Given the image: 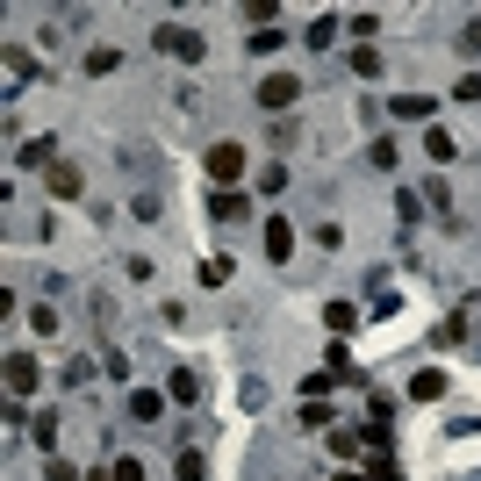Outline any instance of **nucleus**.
I'll return each mask as SVG.
<instances>
[{
  "instance_id": "412c9836",
  "label": "nucleus",
  "mask_w": 481,
  "mask_h": 481,
  "mask_svg": "<svg viewBox=\"0 0 481 481\" xmlns=\"http://www.w3.org/2000/svg\"><path fill=\"white\" fill-rule=\"evenodd\" d=\"M29 438H36V446H43V453H51V446H58V417H51V409H43V417H36V424H29Z\"/></svg>"
},
{
  "instance_id": "b1692460",
  "label": "nucleus",
  "mask_w": 481,
  "mask_h": 481,
  "mask_svg": "<svg viewBox=\"0 0 481 481\" xmlns=\"http://www.w3.org/2000/svg\"><path fill=\"white\" fill-rule=\"evenodd\" d=\"M367 159H374V173H388V166H395V144H388V137H374V144H367Z\"/></svg>"
},
{
  "instance_id": "9d476101",
  "label": "nucleus",
  "mask_w": 481,
  "mask_h": 481,
  "mask_svg": "<svg viewBox=\"0 0 481 481\" xmlns=\"http://www.w3.org/2000/svg\"><path fill=\"white\" fill-rule=\"evenodd\" d=\"M166 395H173L180 409H194V402H201V374H194V367H180V374L166 381Z\"/></svg>"
},
{
  "instance_id": "dca6fc26",
  "label": "nucleus",
  "mask_w": 481,
  "mask_h": 481,
  "mask_svg": "<svg viewBox=\"0 0 481 481\" xmlns=\"http://www.w3.org/2000/svg\"><path fill=\"white\" fill-rule=\"evenodd\" d=\"M323 323H331V331H338V338H345V331H352V323H360V309H352V302H323Z\"/></svg>"
},
{
  "instance_id": "9b49d317",
  "label": "nucleus",
  "mask_w": 481,
  "mask_h": 481,
  "mask_svg": "<svg viewBox=\"0 0 481 481\" xmlns=\"http://www.w3.org/2000/svg\"><path fill=\"white\" fill-rule=\"evenodd\" d=\"M302 43H309V51H331V43H338V14H316V22L302 29Z\"/></svg>"
},
{
  "instance_id": "20e7f679",
  "label": "nucleus",
  "mask_w": 481,
  "mask_h": 481,
  "mask_svg": "<svg viewBox=\"0 0 481 481\" xmlns=\"http://www.w3.org/2000/svg\"><path fill=\"white\" fill-rule=\"evenodd\" d=\"M237 173H245V144H208V180L230 188Z\"/></svg>"
},
{
  "instance_id": "cd10ccee",
  "label": "nucleus",
  "mask_w": 481,
  "mask_h": 481,
  "mask_svg": "<svg viewBox=\"0 0 481 481\" xmlns=\"http://www.w3.org/2000/svg\"><path fill=\"white\" fill-rule=\"evenodd\" d=\"M87 481H115V475H87Z\"/></svg>"
},
{
  "instance_id": "39448f33",
  "label": "nucleus",
  "mask_w": 481,
  "mask_h": 481,
  "mask_svg": "<svg viewBox=\"0 0 481 481\" xmlns=\"http://www.w3.org/2000/svg\"><path fill=\"white\" fill-rule=\"evenodd\" d=\"M294 94H302V80H294V72H266V80H259V108H274V115L294 108Z\"/></svg>"
},
{
  "instance_id": "a211bd4d",
  "label": "nucleus",
  "mask_w": 481,
  "mask_h": 481,
  "mask_svg": "<svg viewBox=\"0 0 481 481\" xmlns=\"http://www.w3.org/2000/svg\"><path fill=\"white\" fill-rule=\"evenodd\" d=\"M352 72H360V80H381V51L360 43V51H352Z\"/></svg>"
},
{
  "instance_id": "aec40b11",
  "label": "nucleus",
  "mask_w": 481,
  "mask_h": 481,
  "mask_svg": "<svg viewBox=\"0 0 481 481\" xmlns=\"http://www.w3.org/2000/svg\"><path fill=\"white\" fill-rule=\"evenodd\" d=\"M194 274H201V288H223V281H230V259H201Z\"/></svg>"
},
{
  "instance_id": "bb28decb",
  "label": "nucleus",
  "mask_w": 481,
  "mask_h": 481,
  "mask_svg": "<svg viewBox=\"0 0 481 481\" xmlns=\"http://www.w3.org/2000/svg\"><path fill=\"white\" fill-rule=\"evenodd\" d=\"M338 481H374V475H338Z\"/></svg>"
},
{
  "instance_id": "f257e3e1",
  "label": "nucleus",
  "mask_w": 481,
  "mask_h": 481,
  "mask_svg": "<svg viewBox=\"0 0 481 481\" xmlns=\"http://www.w3.org/2000/svg\"><path fill=\"white\" fill-rule=\"evenodd\" d=\"M151 43H159L166 58H180V65H201V51H208V43H201V29H159Z\"/></svg>"
},
{
  "instance_id": "a878e982",
  "label": "nucleus",
  "mask_w": 481,
  "mask_h": 481,
  "mask_svg": "<svg viewBox=\"0 0 481 481\" xmlns=\"http://www.w3.org/2000/svg\"><path fill=\"white\" fill-rule=\"evenodd\" d=\"M43 481H87L80 467H65V460H43Z\"/></svg>"
},
{
  "instance_id": "6e6552de",
  "label": "nucleus",
  "mask_w": 481,
  "mask_h": 481,
  "mask_svg": "<svg viewBox=\"0 0 481 481\" xmlns=\"http://www.w3.org/2000/svg\"><path fill=\"white\" fill-rule=\"evenodd\" d=\"M294 252V223L288 216H266V259H288Z\"/></svg>"
},
{
  "instance_id": "f8f14e48",
  "label": "nucleus",
  "mask_w": 481,
  "mask_h": 481,
  "mask_svg": "<svg viewBox=\"0 0 481 481\" xmlns=\"http://www.w3.org/2000/svg\"><path fill=\"white\" fill-rule=\"evenodd\" d=\"M388 108H395L402 122H431V94H395Z\"/></svg>"
},
{
  "instance_id": "0eeeda50",
  "label": "nucleus",
  "mask_w": 481,
  "mask_h": 481,
  "mask_svg": "<svg viewBox=\"0 0 481 481\" xmlns=\"http://www.w3.org/2000/svg\"><path fill=\"white\" fill-rule=\"evenodd\" d=\"M245 208H252V201H245L237 188H216V194H208V216H216V223H245Z\"/></svg>"
},
{
  "instance_id": "5701e85b",
  "label": "nucleus",
  "mask_w": 481,
  "mask_h": 481,
  "mask_svg": "<svg viewBox=\"0 0 481 481\" xmlns=\"http://www.w3.org/2000/svg\"><path fill=\"white\" fill-rule=\"evenodd\" d=\"M460 51H467V58H481V14H467V22H460Z\"/></svg>"
},
{
  "instance_id": "4468645a",
  "label": "nucleus",
  "mask_w": 481,
  "mask_h": 481,
  "mask_svg": "<svg viewBox=\"0 0 481 481\" xmlns=\"http://www.w3.org/2000/svg\"><path fill=\"white\" fill-rule=\"evenodd\" d=\"M94 374H101L94 360H87V352H72V360H65V374H58V381H65V388H87V381H94Z\"/></svg>"
},
{
  "instance_id": "f3484780",
  "label": "nucleus",
  "mask_w": 481,
  "mask_h": 481,
  "mask_svg": "<svg viewBox=\"0 0 481 481\" xmlns=\"http://www.w3.org/2000/svg\"><path fill=\"white\" fill-rule=\"evenodd\" d=\"M331 453H338V460H360V453H367V431H331Z\"/></svg>"
},
{
  "instance_id": "6ab92c4d",
  "label": "nucleus",
  "mask_w": 481,
  "mask_h": 481,
  "mask_svg": "<svg viewBox=\"0 0 481 481\" xmlns=\"http://www.w3.org/2000/svg\"><path fill=\"white\" fill-rule=\"evenodd\" d=\"M424 151H431V159H438V166H446V159H453V151H460V144H453V137H446V130H438V122H431V130H424Z\"/></svg>"
},
{
  "instance_id": "1a4fd4ad",
  "label": "nucleus",
  "mask_w": 481,
  "mask_h": 481,
  "mask_svg": "<svg viewBox=\"0 0 481 481\" xmlns=\"http://www.w3.org/2000/svg\"><path fill=\"white\" fill-rule=\"evenodd\" d=\"M166 402H173V395H159V388H130V417H137V424H151Z\"/></svg>"
},
{
  "instance_id": "423d86ee",
  "label": "nucleus",
  "mask_w": 481,
  "mask_h": 481,
  "mask_svg": "<svg viewBox=\"0 0 481 481\" xmlns=\"http://www.w3.org/2000/svg\"><path fill=\"white\" fill-rule=\"evenodd\" d=\"M43 188L58 194V201H80V188H87V173H80V166H65V159H58V166H51V173H43Z\"/></svg>"
},
{
  "instance_id": "f03ea898",
  "label": "nucleus",
  "mask_w": 481,
  "mask_h": 481,
  "mask_svg": "<svg viewBox=\"0 0 481 481\" xmlns=\"http://www.w3.org/2000/svg\"><path fill=\"white\" fill-rule=\"evenodd\" d=\"M14 166H22V173H51V166H58V144H51V137H14Z\"/></svg>"
},
{
  "instance_id": "7ed1b4c3",
  "label": "nucleus",
  "mask_w": 481,
  "mask_h": 481,
  "mask_svg": "<svg viewBox=\"0 0 481 481\" xmlns=\"http://www.w3.org/2000/svg\"><path fill=\"white\" fill-rule=\"evenodd\" d=\"M36 381H43V367H36V352H7V395L22 402V395H36Z\"/></svg>"
},
{
  "instance_id": "2eb2a0df",
  "label": "nucleus",
  "mask_w": 481,
  "mask_h": 481,
  "mask_svg": "<svg viewBox=\"0 0 481 481\" xmlns=\"http://www.w3.org/2000/svg\"><path fill=\"white\" fill-rule=\"evenodd\" d=\"M409 395H417V402H438V395H446V374H438V367H424V374L409 381Z\"/></svg>"
},
{
  "instance_id": "393cba45",
  "label": "nucleus",
  "mask_w": 481,
  "mask_h": 481,
  "mask_svg": "<svg viewBox=\"0 0 481 481\" xmlns=\"http://www.w3.org/2000/svg\"><path fill=\"white\" fill-rule=\"evenodd\" d=\"M108 475H115V481H144V460H130V453H122V460L108 467Z\"/></svg>"
},
{
  "instance_id": "ddd939ff",
  "label": "nucleus",
  "mask_w": 481,
  "mask_h": 481,
  "mask_svg": "<svg viewBox=\"0 0 481 481\" xmlns=\"http://www.w3.org/2000/svg\"><path fill=\"white\" fill-rule=\"evenodd\" d=\"M173 467H180V481H208V453H201V446H180Z\"/></svg>"
},
{
  "instance_id": "4be33fe9",
  "label": "nucleus",
  "mask_w": 481,
  "mask_h": 481,
  "mask_svg": "<svg viewBox=\"0 0 481 481\" xmlns=\"http://www.w3.org/2000/svg\"><path fill=\"white\" fill-rule=\"evenodd\" d=\"M115 65H122V51H87V72H94V80H108Z\"/></svg>"
}]
</instances>
